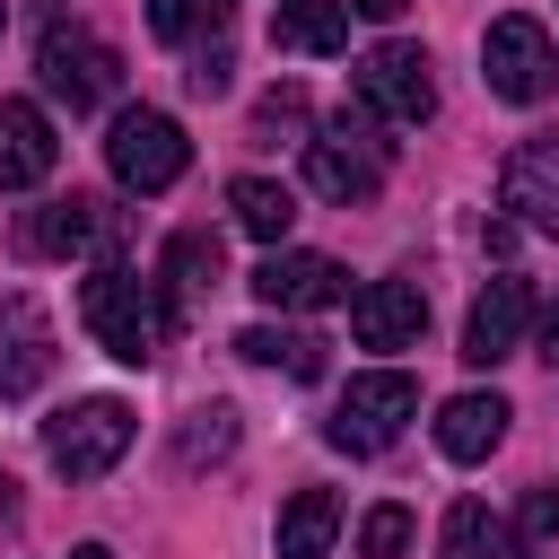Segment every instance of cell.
I'll return each mask as SVG.
<instances>
[{"mask_svg": "<svg viewBox=\"0 0 559 559\" xmlns=\"http://www.w3.org/2000/svg\"><path fill=\"white\" fill-rule=\"evenodd\" d=\"M349 9H358V17H376V26H393V17L411 9V0H349Z\"/></svg>", "mask_w": 559, "mask_h": 559, "instance_id": "28", "label": "cell"}, {"mask_svg": "<svg viewBox=\"0 0 559 559\" xmlns=\"http://www.w3.org/2000/svg\"><path fill=\"white\" fill-rule=\"evenodd\" d=\"M105 236V201H87V192H70V201H44V210H26V227H17V245L26 253H44V262H70V253H87Z\"/></svg>", "mask_w": 559, "mask_h": 559, "instance_id": "16", "label": "cell"}, {"mask_svg": "<svg viewBox=\"0 0 559 559\" xmlns=\"http://www.w3.org/2000/svg\"><path fill=\"white\" fill-rule=\"evenodd\" d=\"M332 533H341V498L332 489H297L280 507V559H323Z\"/></svg>", "mask_w": 559, "mask_h": 559, "instance_id": "19", "label": "cell"}, {"mask_svg": "<svg viewBox=\"0 0 559 559\" xmlns=\"http://www.w3.org/2000/svg\"><path fill=\"white\" fill-rule=\"evenodd\" d=\"M349 87H358V114H367V122H393V131H411V122L437 114V70H428L419 44H376V52H358Z\"/></svg>", "mask_w": 559, "mask_h": 559, "instance_id": "6", "label": "cell"}, {"mask_svg": "<svg viewBox=\"0 0 559 559\" xmlns=\"http://www.w3.org/2000/svg\"><path fill=\"white\" fill-rule=\"evenodd\" d=\"M52 376V314L26 288H0V402H26Z\"/></svg>", "mask_w": 559, "mask_h": 559, "instance_id": "10", "label": "cell"}, {"mask_svg": "<svg viewBox=\"0 0 559 559\" xmlns=\"http://www.w3.org/2000/svg\"><path fill=\"white\" fill-rule=\"evenodd\" d=\"M227 17H236V0H148V35H157V44H175V52L218 44V35H227Z\"/></svg>", "mask_w": 559, "mask_h": 559, "instance_id": "20", "label": "cell"}, {"mask_svg": "<svg viewBox=\"0 0 559 559\" xmlns=\"http://www.w3.org/2000/svg\"><path fill=\"white\" fill-rule=\"evenodd\" d=\"M52 166H61L52 114L35 96H0V192H35Z\"/></svg>", "mask_w": 559, "mask_h": 559, "instance_id": "11", "label": "cell"}, {"mask_svg": "<svg viewBox=\"0 0 559 559\" xmlns=\"http://www.w3.org/2000/svg\"><path fill=\"white\" fill-rule=\"evenodd\" d=\"M411 411H419V384H411L402 367H376V376H349V393L332 402L323 437H332L341 454H384V445L402 437Z\"/></svg>", "mask_w": 559, "mask_h": 559, "instance_id": "8", "label": "cell"}, {"mask_svg": "<svg viewBox=\"0 0 559 559\" xmlns=\"http://www.w3.org/2000/svg\"><path fill=\"white\" fill-rule=\"evenodd\" d=\"M349 332H358V349H411V341L428 332L419 280H367V288L349 297Z\"/></svg>", "mask_w": 559, "mask_h": 559, "instance_id": "12", "label": "cell"}, {"mask_svg": "<svg viewBox=\"0 0 559 559\" xmlns=\"http://www.w3.org/2000/svg\"><path fill=\"white\" fill-rule=\"evenodd\" d=\"M227 445H236V411H227V402L192 411V428H183V463H210V454H227Z\"/></svg>", "mask_w": 559, "mask_h": 559, "instance_id": "25", "label": "cell"}, {"mask_svg": "<svg viewBox=\"0 0 559 559\" xmlns=\"http://www.w3.org/2000/svg\"><path fill=\"white\" fill-rule=\"evenodd\" d=\"M271 44L280 52H306V61L349 52V0H280L271 9Z\"/></svg>", "mask_w": 559, "mask_h": 559, "instance_id": "17", "label": "cell"}, {"mask_svg": "<svg viewBox=\"0 0 559 559\" xmlns=\"http://www.w3.org/2000/svg\"><path fill=\"white\" fill-rule=\"evenodd\" d=\"M524 323H533V288H524V280H489V288L472 297V314H463V358H472V367L515 358V349H524Z\"/></svg>", "mask_w": 559, "mask_h": 559, "instance_id": "13", "label": "cell"}, {"mask_svg": "<svg viewBox=\"0 0 559 559\" xmlns=\"http://www.w3.org/2000/svg\"><path fill=\"white\" fill-rule=\"evenodd\" d=\"M236 349H245L253 367L297 376V384H314V376H323V341H314V332H288V323H253V332H236Z\"/></svg>", "mask_w": 559, "mask_h": 559, "instance_id": "22", "label": "cell"}, {"mask_svg": "<svg viewBox=\"0 0 559 559\" xmlns=\"http://www.w3.org/2000/svg\"><path fill=\"white\" fill-rule=\"evenodd\" d=\"M79 323L96 332V349H105V358H122V367H148L183 314H175V297H166L157 280L122 271V262H96V271L79 280Z\"/></svg>", "mask_w": 559, "mask_h": 559, "instance_id": "1", "label": "cell"}, {"mask_svg": "<svg viewBox=\"0 0 559 559\" xmlns=\"http://www.w3.org/2000/svg\"><path fill=\"white\" fill-rule=\"evenodd\" d=\"M131 402H114V393H87V402H70V411H52L44 419V454H52V472L61 480H105L122 454H131Z\"/></svg>", "mask_w": 559, "mask_h": 559, "instance_id": "2", "label": "cell"}, {"mask_svg": "<svg viewBox=\"0 0 559 559\" xmlns=\"http://www.w3.org/2000/svg\"><path fill=\"white\" fill-rule=\"evenodd\" d=\"M227 210H236V227L253 245H288V227H297V192L271 183V175H236L227 183Z\"/></svg>", "mask_w": 559, "mask_h": 559, "instance_id": "18", "label": "cell"}, {"mask_svg": "<svg viewBox=\"0 0 559 559\" xmlns=\"http://www.w3.org/2000/svg\"><path fill=\"white\" fill-rule=\"evenodd\" d=\"M515 542H533V550H550V542H559V480L524 489V507H515Z\"/></svg>", "mask_w": 559, "mask_h": 559, "instance_id": "26", "label": "cell"}, {"mask_svg": "<svg viewBox=\"0 0 559 559\" xmlns=\"http://www.w3.org/2000/svg\"><path fill=\"white\" fill-rule=\"evenodd\" d=\"M507 542H515V533H507L480 498H454V507H445V533H437V559H507Z\"/></svg>", "mask_w": 559, "mask_h": 559, "instance_id": "23", "label": "cell"}, {"mask_svg": "<svg viewBox=\"0 0 559 559\" xmlns=\"http://www.w3.org/2000/svg\"><path fill=\"white\" fill-rule=\"evenodd\" d=\"M480 79H489V96H507V105L559 96V44H550V26H542V17H489V35H480Z\"/></svg>", "mask_w": 559, "mask_h": 559, "instance_id": "7", "label": "cell"}, {"mask_svg": "<svg viewBox=\"0 0 559 559\" xmlns=\"http://www.w3.org/2000/svg\"><path fill=\"white\" fill-rule=\"evenodd\" d=\"M498 201H507L524 227L559 236V140H524V148L507 157V175H498Z\"/></svg>", "mask_w": 559, "mask_h": 559, "instance_id": "14", "label": "cell"}, {"mask_svg": "<svg viewBox=\"0 0 559 559\" xmlns=\"http://www.w3.org/2000/svg\"><path fill=\"white\" fill-rule=\"evenodd\" d=\"M0 26H9V0H0Z\"/></svg>", "mask_w": 559, "mask_h": 559, "instance_id": "31", "label": "cell"}, {"mask_svg": "<svg viewBox=\"0 0 559 559\" xmlns=\"http://www.w3.org/2000/svg\"><path fill=\"white\" fill-rule=\"evenodd\" d=\"M507 393H454L445 411H437V454L445 463H489L498 454V437H507Z\"/></svg>", "mask_w": 559, "mask_h": 559, "instance_id": "15", "label": "cell"}, {"mask_svg": "<svg viewBox=\"0 0 559 559\" xmlns=\"http://www.w3.org/2000/svg\"><path fill=\"white\" fill-rule=\"evenodd\" d=\"M70 559H114V550H105V542H79V550H70Z\"/></svg>", "mask_w": 559, "mask_h": 559, "instance_id": "30", "label": "cell"}, {"mask_svg": "<svg viewBox=\"0 0 559 559\" xmlns=\"http://www.w3.org/2000/svg\"><path fill=\"white\" fill-rule=\"evenodd\" d=\"M253 297H262L271 314H323V306L349 297V271H341L332 253H288V245H271V253L253 262Z\"/></svg>", "mask_w": 559, "mask_h": 559, "instance_id": "9", "label": "cell"}, {"mask_svg": "<svg viewBox=\"0 0 559 559\" xmlns=\"http://www.w3.org/2000/svg\"><path fill=\"white\" fill-rule=\"evenodd\" d=\"M105 166H114L122 192H166V183H183L192 140H183L175 114H157V105H122L114 131H105Z\"/></svg>", "mask_w": 559, "mask_h": 559, "instance_id": "3", "label": "cell"}, {"mask_svg": "<svg viewBox=\"0 0 559 559\" xmlns=\"http://www.w3.org/2000/svg\"><path fill=\"white\" fill-rule=\"evenodd\" d=\"M0 515H17V480L9 472H0Z\"/></svg>", "mask_w": 559, "mask_h": 559, "instance_id": "29", "label": "cell"}, {"mask_svg": "<svg viewBox=\"0 0 559 559\" xmlns=\"http://www.w3.org/2000/svg\"><path fill=\"white\" fill-rule=\"evenodd\" d=\"M306 183H314L323 201H341V210L376 201V192H384V140H376V122H367V114H332V122L306 140Z\"/></svg>", "mask_w": 559, "mask_h": 559, "instance_id": "4", "label": "cell"}, {"mask_svg": "<svg viewBox=\"0 0 559 559\" xmlns=\"http://www.w3.org/2000/svg\"><path fill=\"white\" fill-rule=\"evenodd\" d=\"M166 297H175V314L201 297V288H218V236L210 227H183V236H166V280H157Z\"/></svg>", "mask_w": 559, "mask_h": 559, "instance_id": "21", "label": "cell"}, {"mask_svg": "<svg viewBox=\"0 0 559 559\" xmlns=\"http://www.w3.org/2000/svg\"><path fill=\"white\" fill-rule=\"evenodd\" d=\"M411 533H419V524H411V507H393V498H384V507H367V515H358V559H411Z\"/></svg>", "mask_w": 559, "mask_h": 559, "instance_id": "24", "label": "cell"}, {"mask_svg": "<svg viewBox=\"0 0 559 559\" xmlns=\"http://www.w3.org/2000/svg\"><path fill=\"white\" fill-rule=\"evenodd\" d=\"M35 70H44V96L70 105V114H96V105L114 96V79H122V61H114L79 17H44V35H35Z\"/></svg>", "mask_w": 559, "mask_h": 559, "instance_id": "5", "label": "cell"}, {"mask_svg": "<svg viewBox=\"0 0 559 559\" xmlns=\"http://www.w3.org/2000/svg\"><path fill=\"white\" fill-rule=\"evenodd\" d=\"M533 358H550V367H559V297H550V306H542V323H533Z\"/></svg>", "mask_w": 559, "mask_h": 559, "instance_id": "27", "label": "cell"}]
</instances>
